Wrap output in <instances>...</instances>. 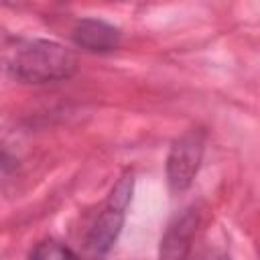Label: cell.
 I'll return each mask as SVG.
<instances>
[{
	"mask_svg": "<svg viewBox=\"0 0 260 260\" xmlns=\"http://www.w3.org/2000/svg\"><path fill=\"white\" fill-rule=\"evenodd\" d=\"M2 67L20 81L45 83L69 77L75 57L51 41H14L2 51Z\"/></svg>",
	"mask_w": 260,
	"mask_h": 260,
	"instance_id": "1",
	"label": "cell"
},
{
	"mask_svg": "<svg viewBox=\"0 0 260 260\" xmlns=\"http://www.w3.org/2000/svg\"><path fill=\"white\" fill-rule=\"evenodd\" d=\"M130 193H132V179L124 177L112 191L108 207L98 215V221L93 223L91 234L87 238V250L93 258L104 256L110 250V246L116 242L124 221V209L130 199Z\"/></svg>",
	"mask_w": 260,
	"mask_h": 260,
	"instance_id": "2",
	"label": "cell"
},
{
	"mask_svg": "<svg viewBox=\"0 0 260 260\" xmlns=\"http://www.w3.org/2000/svg\"><path fill=\"white\" fill-rule=\"evenodd\" d=\"M203 152V134L187 132L181 136L169 154V183L175 191H183L191 185Z\"/></svg>",
	"mask_w": 260,
	"mask_h": 260,
	"instance_id": "3",
	"label": "cell"
},
{
	"mask_svg": "<svg viewBox=\"0 0 260 260\" xmlns=\"http://www.w3.org/2000/svg\"><path fill=\"white\" fill-rule=\"evenodd\" d=\"M73 39L87 51H112L118 47L120 32L104 20H81L73 30Z\"/></svg>",
	"mask_w": 260,
	"mask_h": 260,
	"instance_id": "4",
	"label": "cell"
},
{
	"mask_svg": "<svg viewBox=\"0 0 260 260\" xmlns=\"http://www.w3.org/2000/svg\"><path fill=\"white\" fill-rule=\"evenodd\" d=\"M195 228V219L191 215H183L177 225L171 228L167 240L162 242V260H183L189 248V238Z\"/></svg>",
	"mask_w": 260,
	"mask_h": 260,
	"instance_id": "5",
	"label": "cell"
},
{
	"mask_svg": "<svg viewBox=\"0 0 260 260\" xmlns=\"http://www.w3.org/2000/svg\"><path fill=\"white\" fill-rule=\"evenodd\" d=\"M30 260H79V256L61 242L43 240L32 248Z\"/></svg>",
	"mask_w": 260,
	"mask_h": 260,
	"instance_id": "6",
	"label": "cell"
},
{
	"mask_svg": "<svg viewBox=\"0 0 260 260\" xmlns=\"http://www.w3.org/2000/svg\"><path fill=\"white\" fill-rule=\"evenodd\" d=\"M10 167H12V158L4 150H0V177H4L10 171Z\"/></svg>",
	"mask_w": 260,
	"mask_h": 260,
	"instance_id": "7",
	"label": "cell"
},
{
	"mask_svg": "<svg viewBox=\"0 0 260 260\" xmlns=\"http://www.w3.org/2000/svg\"><path fill=\"white\" fill-rule=\"evenodd\" d=\"M203 260H230V258L223 256V254H211V256H207V258H203Z\"/></svg>",
	"mask_w": 260,
	"mask_h": 260,
	"instance_id": "8",
	"label": "cell"
}]
</instances>
